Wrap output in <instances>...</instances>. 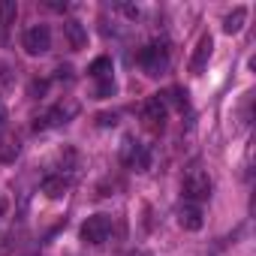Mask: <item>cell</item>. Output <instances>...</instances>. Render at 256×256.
I'll use <instances>...</instances> for the list:
<instances>
[{
    "mask_svg": "<svg viewBox=\"0 0 256 256\" xmlns=\"http://www.w3.org/2000/svg\"><path fill=\"white\" fill-rule=\"evenodd\" d=\"M181 193H184V199L187 202H205L208 196H211V178H208V172L205 169H199V166H193L187 175H184V181H181Z\"/></svg>",
    "mask_w": 256,
    "mask_h": 256,
    "instance_id": "1",
    "label": "cell"
},
{
    "mask_svg": "<svg viewBox=\"0 0 256 256\" xmlns=\"http://www.w3.org/2000/svg\"><path fill=\"white\" fill-rule=\"evenodd\" d=\"M120 163L126 169H133V172H148L151 169V151H148V145L136 142L133 136H126L120 142Z\"/></svg>",
    "mask_w": 256,
    "mask_h": 256,
    "instance_id": "2",
    "label": "cell"
},
{
    "mask_svg": "<svg viewBox=\"0 0 256 256\" xmlns=\"http://www.w3.org/2000/svg\"><path fill=\"white\" fill-rule=\"evenodd\" d=\"M169 48L163 46V42H151V46H145L142 52H139V66L148 72V76H163V72H169Z\"/></svg>",
    "mask_w": 256,
    "mask_h": 256,
    "instance_id": "3",
    "label": "cell"
},
{
    "mask_svg": "<svg viewBox=\"0 0 256 256\" xmlns=\"http://www.w3.org/2000/svg\"><path fill=\"white\" fill-rule=\"evenodd\" d=\"M78 235H82L84 244H102V241H108V235H112V217H108V214H94V217H88V220L82 223Z\"/></svg>",
    "mask_w": 256,
    "mask_h": 256,
    "instance_id": "4",
    "label": "cell"
},
{
    "mask_svg": "<svg viewBox=\"0 0 256 256\" xmlns=\"http://www.w3.org/2000/svg\"><path fill=\"white\" fill-rule=\"evenodd\" d=\"M22 46H24V52H28L30 58L46 54V52L52 48V30H48V24H34V28H28L24 36H22Z\"/></svg>",
    "mask_w": 256,
    "mask_h": 256,
    "instance_id": "5",
    "label": "cell"
},
{
    "mask_svg": "<svg viewBox=\"0 0 256 256\" xmlns=\"http://www.w3.org/2000/svg\"><path fill=\"white\" fill-rule=\"evenodd\" d=\"M90 78L96 82V96L102 100V96H108L112 90H114V82H112V72H114V66H112V58H96L94 64H90Z\"/></svg>",
    "mask_w": 256,
    "mask_h": 256,
    "instance_id": "6",
    "label": "cell"
},
{
    "mask_svg": "<svg viewBox=\"0 0 256 256\" xmlns=\"http://www.w3.org/2000/svg\"><path fill=\"white\" fill-rule=\"evenodd\" d=\"M76 114H78V102H76V100H64V102H58L54 108H48V112L36 120V130H40V126H60V124L72 120Z\"/></svg>",
    "mask_w": 256,
    "mask_h": 256,
    "instance_id": "7",
    "label": "cell"
},
{
    "mask_svg": "<svg viewBox=\"0 0 256 256\" xmlns=\"http://www.w3.org/2000/svg\"><path fill=\"white\" fill-rule=\"evenodd\" d=\"M142 120H145L148 126H154V130H163V120H166V102H163L160 94L145 100V106H142Z\"/></svg>",
    "mask_w": 256,
    "mask_h": 256,
    "instance_id": "8",
    "label": "cell"
},
{
    "mask_svg": "<svg viewBox=\"0 0 256 256\" xmlns=\"http://www.w3.org/2000/svg\"><path fill=\"white\" fill-rule=\"evenodd\" d=\"M202 223H205V217H202V208H199V205L184 202V205L178 208V226H181V229H187V232H199Z\"/></svg>",
    "mask_w": 256,
    "mask_h": 256,
    "instance_id": "9",
    "label": "cell"
},
{
    "mask_svg": "<svg viewBox=\"0 0 256 256\" xmlns=\"http://www.w3.org/2000/svg\"><path fill=\"white\" fill-rule=\"evenodd\" d=\"M211 52H214V40L205 34V36L199 40V46H196L193 58H190V72H193V76H199V72L205 70V64L211 60Z\"/></svg>",
    "mask_w": 256,
    "mask_h": 256,
    "instance_id": "10",
    "label": "cell"
},
{
    "mask_svg": "<svg viewBox=\"0 0 256 256\" xmlns=\"http://www.w3.org/2000/svg\"><path fill=\"white\" fill-rule=\"evenodd\" d=\"M64 34H66V42H70L72 52H78V48L88 46V30H84L82 22H66V24H64Z\"/></svg>",
    "mask_w": 256,
    "mask_h": 256,
    "instance_id": "11",
    "label": "cell"
},
{
    "mask_svg": "<svg viewBox=\"0 0 256 256\" xmlns=\"http://www.w3.org/2000/svg\"><path fill=\"white\" fill-rule=\"evenodd\" d=\"M70 190V178L60 172V175H48L46 181H42V193L48 196V199H60L64 193Z\"/></svg>",
    "mask_w": 256,
    "mask_h": 256,
    "instance_id": "12",
    "label": "cell"
},
{
    "mask_svg": "<svg viewBox=\"0 0 256 256\" xmlns=\"http://www.w3.org/2000/svg\"><path fill=\"white\" fill-rule=\"evenodd\" d=\"M244 22H247V10H244V6H235V10L223 18V34H229V36L238 34V30L244 28Z\"/></svg>",
    "mask_w": 256,
    "mask_h": 256,
    "instance_id": "13",
    "label": "cell"
},
{
    "mask_svg": "<svg viewBox=\"0 0 256 256\" xmlns=\"http://www.w3.org/2000/svg\"><path fill=\"white\" fill-rule=\"evenodd\" d=\"M18 154H22V142H18V136H6L4 142H0V160H4V163H12Z\"/></svg>",
    "mask_w": 256,
    "mask_h": 256,
    "instance_id": "14",
    "label": "cell"
},
{
    "mask_svg": "<svg viewBox=\"0 0 256 256\" xmlns=\"http://www.w3.org/2000/svg\"><path fill=\"white\" fill-rule=\"evenodd\" d=\"M16 16H18V4H16V0H0V22L10 24Z\"/></svg>",
    "mask_w": 256,
    "mask_h": 256,
    "instance_id": "15",
    "label": "cell"
},
{
    "mask_svg": "<svg viewBox=\"0 0 256 256\" xmlns=\"http://www.w3.org/2000/svg\"><path fill=\"white\" fill-rule=\"evenodd\" d=\"M100 124H102V126H108V124H114V114H100Z\"/></svg>",
    "mask_w": 256,
    "mask_h": 256,
    "instance_id": "16",
    "label": "cell"
},
{
    "mask_svg": "<svg viewBox=\"0 0 256 256\" xmlns=\"http://www.w3.org/2000/svg\"><path fill=\"white\" fill-rule=\"evenodd\" d=\"M4 124H6V108L0 106V126H4Z\"/></svg>",
    "mask_w": 256,
    "mask_h": 256,
    "instance_id": "17",
    "label": "cell"
},
{
    "mask_svg": "<svg viewBox=\"0 0 256 256\" xmlns=\"http://www.w3.org/2000/svg\"><path fill=\"white\" fill-rule=\"evenodd\" d=\"M130 256H151V253H142V250H136V253H130Z\"/></svg>",
    "mask_w": 256,
    "mask_h": 256,
    "instance_id": "18",
    "label": "cell"
},
{
    "mask_svg": "<svg viewBox=\"0 0 256 256\" xmlns=\"http://www.w3.org/2000/svg\"><path fill=\"white\" fill-rule=\"evenodd\" d=\"M0 217H4V202H0Z\"/></svg>",
    "mask_w": 256,
    "mask_h": 256,
    "instance_id": "19",
    "label": "cell"
}]
</instances>
